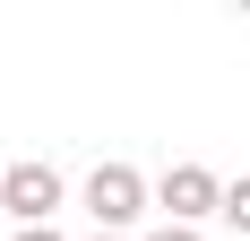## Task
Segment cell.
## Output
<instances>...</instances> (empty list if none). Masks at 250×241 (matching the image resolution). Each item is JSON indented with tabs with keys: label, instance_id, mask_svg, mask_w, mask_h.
<instances>
[{
	"label": "cell",
	"instance_id": "cell-2",
	"mask_svg": "<svg viewBox=\"0 0 250 241\" xmlns=\"http://www.w3.org/2000/svg\"><path fill=\"white\" fill-rule=\"evenodd\" d=\"M86 216H95V233H129V224L147 216V181L129 164H95L86 172Z\"/></svg>",
	"mask_w": 250,
	"mask_h": 241
},
{
	"label": "cell",
	"instance_id": "cell-3",
	"mask_svg": "<svg viewBox=\"0 0 250 241\" xmlns=\"http://www.w3.org/2000/svg\"><path fill=\"white\" fill-rule=\"evenodd\" d=\"M0 207L18 216V233H26V224H52V207H61V172H52V164H9Z\"/></svg>",
	"mask_w": 250,
	"mask_h": 241
},
{
	"label": "cell",
	"instance_id": "cell-1",
	"mask_svg": "<svg viewBox=\"0 0 250 241\" xmlns=\"http://www.w3.org/2000/svg\"><path fill=\"white\" fill-rule=\"evenodd\" d=\"M155 207H164V224H190V233H199L207 216H225V181L207 164H173L155 181Z\"/></svg>",
	"mask_w": 250,
	"mask_h": 241
},
{
	"label": "cell",
	"instance_id": "cell-8",
	"mask_svg": "<svg viewBox=\"0 0 250 241\" xmlns=\"http://www.w3.org/2000/svg\"><path fill=\"white\" fill-rule=\"evenodd\" d=\"M0 181H9V164H0Z\"/></svg>",
	"mask_w": 250,
	"mask_h": 241
},
{
	"label": "cell",
	"instance_id": "cell-4",
	"mask_svg": "<svg viewBox=\"0 0 250 241\" xmlns=\"http://www.w3.org/2000/svg\"><path fill=\"white\" fill-rule=\"evenodd\" d=\"M225 224H233V233H250V181H225Z\"/></svg>",
	"mask_w": 250,
	"mask_h": 241
},
{
	"label": "cell",
	"instance_id": "cell-7",
	"mask_svg": "<svg viewBox=\"0 0 250 241\" xmlns=\"http://www.w3.org/2000/svg\"><path fill=\"white\" fill-rule=\"evenodd\" d=\"M95 241H121V233H95Z\"/></svg>",
	"mask_w": 250,
	"mask_h": 241
},
{
	"label": "cell",
	"instance_id": "cell-6",
	"mask_svg": "<svg viewBox=\"0 0 250 241\" xmlns=\"http://www.w3.org/2000/svg\"><path fill=\"white\" fill-rule=\"evenodd\" d=\"M9 241H61V233H52V224H26V233H9Z\"/></svg>",
	"mask_w": 250,
	"mask_h": 241
},
{
	"label": "cell",
	"instance_id": "cell-5",
	"mask_svg": "<svg viewBox=\"0 0 250 241\" xmlns=\"http://www.w3.org/2000/svg\"><path fill=\"white\" fill-rule=\"evenodd\" d=\"M147 241H199V233H190V224H155Z\"/></svg>",
	"mask_w": 250,
	"mask_h": 241
}]
</instances>
